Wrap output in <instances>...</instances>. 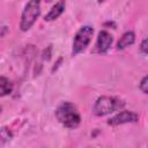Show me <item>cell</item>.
Wrapping results in <instances>:
<instances>
[{
	"mask_svg": "<svg viewBox=\"0 0 148 148\" xmlns=\"http://www.w3.org/2000/svg\"><path fill=\"white\" fill-rule=\"evenodd\" d=\"M56 117L66 128H76L81 123V116L76 106L71 102L61 103L56 110Z\"/></svg>",
	"mask_w": 148,
	"mask_h": 148,
	"instance_id": "6da1fadb",
	"label": "cell"
},
{
	"mask_svg": "<svg viewBox=\"0 0 148 148\" xmlns=\"http://www.w3.org/2000/svg\"><path fill=\"white\" fill-rule=\"evenodd\" d=\"M125 108V102L114 96H99L92 106V112L95 116L103 117L112 112L119 111Z\"/></svg>",
	"mask_w": 148,
	"mask_h": 148,
	"instance_id": "7a4b0ae2",
	"label": "cell"
},
{
	"mask_svg": "<svg viewBox=\"0 0 148 148\" xmlns=\"http://www.w3.org/2000/svg\"><path fill=\"white\" fill-rule=\"evenodd\" d=\"M40 15V2L39 1H29L22 12L21 21H20V29L22 31H28L36 22L38 16Z\"/></svg>",
	"mask_w": 148,
	"mask_h": 148,
	"instance_id": "3957f363",
	"label": "cell"
},
{
	"mask_svg": "<svg viewBox=\"0 0 148 148\" xmlns=\"http://www.w3.org/2000/svg\"><path fill=\"white\" fill-rule=\"evenodd\" d=\"M92 35H94V29L90 25H83L76 31L73 40V56L79 54L87 49V46L89 45L92 38Z\"/></svg>",
	"mask_w": 148,
	"mask_h": 148,
	"instance_id": "277c9868",
	"label": "cell"
},
{
	"mask_svg": "<svg viewBox=\"0 0 148 148\" xmlns=\"http://www.w3.org/2000/svg\"><path fill=\"white\" fill-rule=\"evenodd\" d=\"M139 120V114L133 112V111H127V110H123L120 112H118L117 114H114L113 117H111L108 120V125L110 126H118V125H123V124H130V123H136Z\"/></svg>",
	"mask_w": 148,
	"mask_h": 148,
	"instance_id": "5b68a950",
	"label": "cell"
},
{
	"mask_svg": "<svg viewBox=\"0 0 148 148\" xmlns=\"http://www.w3.org/2000/svg\"><path fill=\"white\" fill-rule=\"evenodd\" d=\"M113 42V38H112V35L105 30H102L98 32V36H97V40H96V44H95V50L94 52H97V53H105L111 44Z\"/></svg>",
	"mask_w": 148,
	"mask_h": 148,
	"instance_id": "8992f818",
	"label": "cell"
},
{
	"mask_svg": "<svg viewBox=\"0 0 148 148\" xmlns=\"http://www.w3.org/2000/svg\"><path fill=\"white\" fill-rule=\"evenodd\" d=\"M65 7H66L65 1H58V2H56V3L51 7V9L49 10V13L44 16V20H45V21H47V22L57 20V18H58L62 13H64Z\"/></svg>",
	"mask_w": 148,
	"mask_h": 148,
	"instance_id": "52a82bcc",
	"label": "cell"
},
{
	"mask_svg": "<svg viewBox=\"0 0 148 148\" xmlns=\"http://www.w3.org/2000/svg\"><path fill=\"white\" fill-rule=\"evenodd\" d=\"M135 42V35L133 31H126L121 35L119 40L117 42V50H124L128 47L130 45L134 44Z\"/></svg>",
	"mask_w": 148,
	"mask_h": 148,
	"instance_id": "ba28073f",
	"label": "cell"
},
{
	"mask_svg": "<svg viewBox=\"0 0 148 148\" xmlns=\"http://www.w3.org/2000/svg\"><path fill=\"white\" fill-rule=\"evenodd\" d=\"M0 87H1V94H0L1 97L10 94L12 90H13V84L6 76H1L0 77Z\"/></svg>",
	"mask_w": 148,
	"mask_h": 148,
	"instance_id": "9c48e42d",
	"label": "cell"
},
{
	"mask_svg": "<svg viewBox=\"0 0 148 148\" xmlns=\"http://www.w3.org/2000/svg\"><path fill=\"white\" fill-rule=\"evenodd\" d=\"M12 138H13L12 132H10L7 127H2V128H1V142L5 143V142H7V141H10Z\"/></svg>",
	"mask_w": 148,
	"mask_h": 148,
	"instance_id": "30bf717a",
	"label": "cell"
},
{
	"mask_svg": "<svg viewBox=\"0 0 148 148\" xmlns=\"http://www.w3.org/2000/svg\"><path fill=\"white\" fill-rule=\"evenodd\" d=\"M140 89L142 92L148 95V75H146L145 77H142L141 82H140Z\"/></svg>",
	"mask_w": 148,
	"mask_h": 148,
	"instance_id": "8fae6325",
	"label": "cell"
},
{
	"mask_svg": "<svg viewBox=\"0 0 148 148\" xmlns=\"http://www.w3.org/2000/svg\"><path fill=\"white\" fill-rule=\"evenodd\" d=\"M140 51H141V53L148 56V38H146V39H143L141 42V44H140Z\"/></svg>",
	"mask_w": 148,
	"mask_h": 148,
	"instance_id": "7c38bea8",
	"label": "cell"
}]
</instances>
